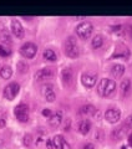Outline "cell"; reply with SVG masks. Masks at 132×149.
<instances>
[{
  "instance_id": "cell-4",
  "label": "cell",
  "mask_w": 132,
  "mask_h": 149,
  "mask_svg": "<svg viewBox=\"0 0 132 149\" xmlns=\"http://www.w3.org/2000/svg\"><path fill=\"white\" fill-rule=\"evenodd\" d=\"M14 114H15V117L19 122L26 123L29 120V107L25 103H19L14 108Z\"/></svg>"
},
{
  "instance_id": "cell-27",
  "label": "cell",
  "mask_w": 132,
  "mask_h": 149,
  "mask_svg": "<svg viewBox=\"0 0 132 149\" xmlns=\"http://www.w3.org/2000/svg\"><path fill=\"white\" fill-rule=\"evenodd\" d=\"M31 138H32V137L30 136V134H26V136H24V144H25V146H27V147L30 146V144H31V141H32Z\"/></svg>"
},
{
  "instance_id": "cell-7",
  "label": "cell",
  "mask_w": 132,
  "mask_h": 149,
  "mask_svg": "<svg viewBox=\"0 0 132 149\" xmlns=\"http://www.w3.org/2000/svg\"><path fill=\"white\" fill-rule=\"evenodd\" d=\"M20 92V85L16 82H11L4 88V97L9 101H13Z\"/></svg>"
},
{
  "instance_id": "cell-6",
  "label": "cell",
  "mask_w": 132,
  "mask_h": 149,
  "mask_svg": "<svg viewBox=\"0 0 132 149\" xmlns=\"http://www.w3.org/2000/svg\"><path fill=\"white\" fill-rule=\"evenodd\" d=\"M41 96L46 102H54L56 100V93H55V88L51 83H45V85L41 86Z\"/></svg>"
},
{
  "instance_id": "cell-23",
  "label": "cell",
  "mask_w": 132,
  "mask_h": 149,
  "mask_svg": "<svg viewBox=\"0 0 132 149\" xmlns=\"http://www.w3.org/2000/svg\"><path fill=\"white\" fill-rule=\"evenodd\" d=\"M91 45H92L93 49H100L101 46L103 45V37H102L101 35L93 36L92 40H91Z\"/></svg>"
},
{
  "instance_id": "cell-25",
  "label": "cell",
  "mask_w": 132,
  "mask_h": 149,
  "mask_svg": "<svg viewBox=\"0 0 132 149\" xmlns=\"http://www.w3.org/2000/svg\"><path fill=\"white\" fill-rule=\"evenodd\" d=\"M0 39H1L3 42H6L8 41L9 44H11V37H10V35H9V31L6 29H3L1 31H0Z\"/></svg>"
},
{
  "instance_id": "cell-30",
  "label": "cell",
  "mask_w": 132,
  "mask_h": 149,
  "mask_svg": "<svg viewBox=\"0 0 132 149\" xmlns=\"http://www.w3.org/2000/svg\"><path fill=\"white\" fill-rule=\"evenodd\" d=\"M82 149H95V146L92 143H86L85 146L82 147Z\"/></svg>"
},
{
  "instance_id": "cell-19",
  "label": "cell",
  "mask_w": 132,
  "mask_h": 149,
  "mask_svg": "<svg viewBox=\"0 0 132 149\" xmlns=\"http://www.w3.org/2000/svg\"><path fill=\"white\" fill-rule=\"evenodd\" d=\"M79 112H80V114H81V116H84V117H87V116L95 114L96 108L92 104H85V106H82L81 108H80Z\"/></svg>"
},
{
  "instance_id": "cell-14",
  "label": "cell",
  "mask_w": 132,
  "mask_h": 149,
  "mask_svg": "<svg viewBox=\"0 0 132 149\" xmlns=\"http://www.w3.org/2000/svg\"><path fill=\"white\" fill-rule=\"evenodd\" d=\"M11 32L14 36H16L18 39H21L24 37V27H22L21 22L16 20V19H13L11 20Z\"/></svg>"
},
{
  "instance_id": "cell-20",
  "label": "cell",
  "mask_w": 132,
  "mask_h": 149,
  "mask_svg": "<svg viewBox=\"0 0 132 149\" xmlns=\"http://www.w3.org/2000/svg\"><path fill=\"white\" fill-rule=\"evenodd\" d=\"M130 90H131V80H130V78H125V80H122L121 85H120L121 95L122 96H126L127 93L130 92Z\"/></svg>"
},
{
  "instance_id": "cell-28",
  "label": "cell",
  "mask_w": 132,
  "mask_h": 149,
  "mask_svg": "<svg viewBox=\"0 0 132 149\" xmlns=\"http://www.w3.org/2000/svg\"><path fill=\"white\" fill-rule=\"evenodd\" d=\"M126 125H127V127H128L130 129H132V114L131 116H128V117H127L126 118Z\"/></svg>"
},
{
  "instance_id": "cell-9",
  "label": "cell",
  "mask_w": 132,
  "mask_h": 149,
  "mask_svg": "<svg viewBox=\"0 0 132 149\" xmlns=\"http://www.w3.org/2000/svg\"><path fill=\"white\" fill-rule=\"evenodd\" d=\"M96 81H97V73L93 72V71L84 72L82 76H81V82H82V85L86 88L93 87L96 85Z\"/></svg>"
},
{
  "instance_id": "cell-21",
  "label": "cell",
  "mask_w": 132,
  "mask_h": 149,
  "mask_svg": "<svg viewBox=\"0 0 132 149\" xmlns=\"http://www.w3.org/2000/svg\"><path fill=\"white\" fill-rule=\"evenodd\" d=\"M42 57H44V60H46V61H56V60H58V55H56L54 50L46 49L44 51V54H42Z\"/></svg>"
},
{
  "instance_id": "cell-26",
  "label": "cell",
  "mask_w": 132,
  "mask_h": 149,
  "mask_svg": "<svg viewBox=\"0 0 132 149\" xmlns=\"http://www.w3.org/2000/svg\"><path fill=\"white\" fill-rule=\"evenodd\" d=\"M18 70L20 71L21 73H26L27 71H29V65H26V62H22L20 61L18 63Z\"/></svg>"
},
{
  "instance_id": "cell-29",
  "label": "cell",
  "mask_w": 132,
  "mask_h": 149,
  "mask_svg": "<svg viewBox=\"0 0 132 149\" xmlns=\"http://www.w3.org/2000/svg\"><path fill=\"white\" fill-rule=\"evenodd\" d=\"M46 147H48L49 149H55V148H54L53 139H48V141H46Z\"/></svg>"
},
{
  "instance_id": "cell-33",
  "label": "cell",
  "mask_w": 132,
  "mask_h": 149,
  "mask_svg": "<svg viewBox=\"0 0 132 149\" xmlns=\"http://www.w3.org/2000/svg\"><path fill=\"white\" fill-rule=\"evenodd\" d=\"M128 29H130V30H128L130 36H131V39H132V25H130V26H128Z\"/></svg>"
},
{
  "instance_id": "cell-8",
  "label": "cell",
  "mask_w": 132,
  "mask_h": 149,
  "mask_svg": "<svg viewBox=\"0 0 132 149\" xmlns=\"http://www.w3.org/2000/svg\"><path fill=\"white\" fill-rule=\"evenodd\" d=\"M37 52V46L34 42H25L20 47V54L24 56L25 58H32L35 57Z\"/></svg>"
},
{
  "instance_id": "cell-31",
  "label": "cell",
  "mask_w": 132,
  "mask_h": 149,
  "mask_svg": "<svg viewBox=\"0 0 132 149\" xmlns=\"http://www.w3.org/2000/svg\"><path fill=\"white\" fill-rule=\"evenodd\" d=\"M42 116H48V117H50V116H51V112H50V109L45 108L44 111H42Z\"/></svg>"
},
{
  "instance_id": "cell-3",
  "label": "cell",
  "mask_w": 132,
  "mask_h": 149,
  "mask_svg": "<svg viewBox=\"0 0 132 149\" xmlns=\"http://www.w3.org/2000/svg\"><path fill=\"white\" fill-rule=\"evenodd\" d=\"M92 31H93V26L91 22H88V21H84L76 26V34L79 35L80 39H82V40L90 39V36L92 35Z\"/></svg>"
},
{
  "instance_id": "cell-2",
  "label": "cell",
  "mask_w": 132,
  "mask_h": 149,
  "mask_svg": "<svg viewBox=\"0 0 132 149\" xmlns=\"http://www.w3.org/2000/svg\"><path fill=\"white\" fill-rule=\"evenodd\" d=\"M64 52L70 58H76L80 55V47L77 44V40L74 36H69L64 45Z\"/></svg>"
},
{
  "instance_id": "cell-24",
  "label": "cell",
  "mask_w": 132,
  "mask_h": 149,
  "mask_svg": "<svg viewBox=\"0 0 132 149\" xmlns=\"http://www.w3.org/2000/svg\"><path fill=\"white\" fill-rule=\"evenodd\" d=\"M10 55H11L10 47H8L6 45L0 44V56H1V57H8V56H10Z\"/></svg>"
},
{
  "instance_id": "cell-16",
  "label": "cell",
  "mask_w": 132,
  "mask_h": 149,
  "mask_svg": "<svg viewBox=\"0 0 132 149\" xmlns=\"http://www.w3.org/2000/svg\"><path fill=\"white\" fill-rule=\"evenodd\" d=\"M111 76L116 78V80H119V78H121L122 76H124L125 73V66L124 65H120V63H116V65H112L111 66Z\"/></svg>"
},
{
  "instance_id": "cell-12",
  "label": "cell",
  "mask_w": 132,
  "mask_h": 149,
  "mask_svg": "<svg viewBox=\"0 0 132 149\" xmlns=\"http://www.w3.org/2000/svg\"><path fill=\"white\" fill-rule=\"evenodd\" d=\"M54 76V70L51 67H44L40 68L39 71L35 73V80L36 81H44V80H49Z\"/></svg>"
},
{
  "instance_id": "cell-13",
  "label": "cell",
  "mask_w": 132,
  "mask_h": 149,
  "mask_svg": "<svg viewBox=\"0 0 132 149\" xmlns=\"http://www.w3.org/2000/svg\"><path fill=\"white\" fill-rule=\"evenodd\" d=\"M51 139H53L55 149H71V146L66 142V139L61 136V134H56V136L53 137Z\"/></svg>"
},
{
  "instance_id": "cell-15",
  "label": "cell",
  "mask_w": 132,
  "mask_h": 149,
  "mask_svg": "<svg viewBox=\"0 0 132 149\" xmlns=\"http://www.w3.org/2000/svg\"><path fill=\"white\" fill-rule=\"evenodd\" d=\"M114 57H124V58H128L130 57V50L127 46L125 45H117L116 46V50H115V52L112 54L111 56V58H114Z\"/></svg>"
},
{
  "instance_id": "cell-18",
  "label": "cell",
  "mask_w": 132,
  "mask_h": 149,
  "mask_svg": "<svg viewBox=\"0 0 132 149\" xmlns=\"http://www.w3.org/2000/svg\"><path fill=\"white\" fill-rule=\"evenodd\" d=\"M62 122V117H61V113L60 112H56V113H53L49 117V124L51 125L53 128H58L59 125Z\"/></svg>"
},
{
  "instance_id": "cell-10",
  "label": "cell",
  "mask_w": 132,
  "mask_h": 149,
  "mask_svg": "<svg viewBox=\"0 0 132 149\" xmlns=\"http://www.w3.org/2000/svg\"><path fill=\"white\" fill-rule=\"evenodd\" d=\"M128 130H130V128L126 125V123H122L119 125V127H116V129L112 130L111 137L114 141H120V139H124L127 136Z\"/></svg>"
},
{
  "instance_id": "cell-32",
  "label": "cell",
  "mask_w": 132,
  "mask_h": 149,
  "mask_svg": "<svg viewBox=\"0 0 132 149\" xmlns=\"http://www.w3.org/2000/svg\"><path fill=\"white\" fill-rule=\"evenodd\" d=\"M128 144H130V146L132 147V133H131L130 136H128Z\"/></svg>"
},
{
  "instance_id": "cell-1",
  "label": "cell",
  "mask_w": 132,
  "mask_h": 149,
  "mask_svg": "<svg viewBox=\"0 0 132 149\" xmlns=\"http://www.w3.org/2000/svg\"><path fill=\"white\" fill-rule=\"evenodd\" d=\"M97 92L101 97H112L116 92V83L110 78H102L97 86Z\"/></svg>"
},
{
  "instance_id": "cell-17",
  "label": "cell",
  "mask_w": 132,
  "mask_h": 149,
  "mask_svg": "<svg viewBox=\"0 0 132 149\" xmlns=\"http://www.w3.org/2000/svg\"><path fill=\"white\" fill-rule=\"evenodd\" d=\"M77 130L80 134H82V136H86V134L91 130V122L87 119H82L80 120L79 124H77Z\"/></svg>"
},
{
  "instance_id": "cell-22",
  "label": "cell",
  "mask_w": 132,
  "mask_h": 149,
  "mask_svg": "<svg viewBox=\"0 0 132 149\" xmlns=\"http://www.w3.org/2000/svg\"><path fill=\"white\" fill-rule=\"evenodd\" d=\"M0 76L4 80H9L13 76V68L10 66H3L1 70H0Z\"/></svg>"
},
{
  "instance_id": "cell-11",
  "label": "cell",
  "mask_w": 132,
  "mask_h": 149,
  "mask_svg": "<svg viewBox=\"0 0 132 149\" xmlns=\"http://www.w3.org/2000/svg\"><path fill=\"white\" fill-rule=\"evenodd\" d=\"M105 119L108 123L115 124L121 119V112L119 108H108L105 112Z\"/></svg>"
},
{
  "instance_id": "cell-5",
  "label": "cell",
  "mask_w": 132,
  "mask_h": 149,
  "mask_svg": "<svg viewBox=\"0 0 132 149\" xmlns=\"http://www.w3.org/2000/svg\"><path fill=\"white\" fill-rule=\"evenodd\" d=\"M61 81L66 88H72L75 85V74L70 67H65L61 71Z\"/></svg>"
}]
</instances>
